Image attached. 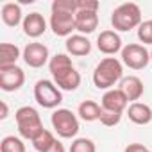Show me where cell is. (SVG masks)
Returning <instances> with one entry per match:
<instances>
[{"instance_id":"cell-9","label":"cell","mask_w":152,"mask_h":152,"mask_svg":"<svg viewBox=\"0 0 152 152\" xmlns=\"http://www.w3.org/2000/svg\"><path fill=\"white\" fill-rule=\"evenodd\" d=\"M25 83V72L18 64L0 66V88L4 91H18Z\"/></svg>"},{"instance_id":"cell-23","label":"cell","mask_w":152,"mask_h":152,"mask_svg":"<svg viewBox=\"0 0 152 152\" xmlns=\"http://www.w3.org/2000/svg\"><path fill=\"white\" fill-rule=\"evenodd\" d=\"M70 152H97V147L90 138H77L72 141Z\"/></svg>"},{"instance_id":"cell-10","label":"cell","mask_w":152,"mask_h":152,"mask_svg":"<svg viewBox=\"0 0 152 152\" xmlns=\"http://www.w3.org/2000/svg\"><path fill=\"white\" fill-rule=\"evenodd\" d=\"M23 61L27 66L31 68H41L45 66L48 61H50V54H48V48L43 45V43H27V47L23 48Z\"/></svg>"},{"instance_id":"cell-33","label":"cell","mask_w":152,"mask_h":152,"mask_svg":"<svg viewBox=\"0 0 152 152\" xmlns=\"http://www.w3.org/2000/svg\"><path fill=\"white\" fill-rule=\"evenodd\" d=\"M150 22H152V20H150Z\"/></svg>"},{"instance_id":"cell-20","label":"cell","mask_w":152,"mask_h":152,"mask_svg":"<svg viewBox=\"0 0 152 152\" xmlns=\"http://www.w3.org/2000/svg\"><path fill=\"white\" fill-rule=\"evenodd\" d=\"M23 54L20 52V48L13 43H2L0 45V66H11L16 64V61L22 57Z\"/></svg>"},{"instance_id":"cell-22","label":"cell","mask_w":152,"mask_h":152,"mask_svg":"<svg viewBox=\"0 0 152 152\" xmlns=\"http://www.w3.org/2000/svg\"><path fill=\"white\" fill-rule=\"evenodd\" d=\"M0 152H27L25 145L16 136H6L0 143Z\"/></svg>"},{"instance_id":"cell-21","label":"cell","mask_w":152,"mask_h":152,"mask_svg":"<svg viewBox=\"0 0 152 152\" xmlns=\"http://www.w3.org/2000/svg\"><path fill=\"white\" fill-rule=\"evenodd\" d=\"M54 143H56V138H54V134H52L50 131H47V129H43V131L32 140V147L36 148V152H48Z\"/></svg>"},{"instance_id":"cell-6","label":"cell","mask_w":152,"mask_h":152,"mask_svg":"<svg viewBox=\"0 0 152 152\" xmlns=\"http://www.w3.org/2000/svg\"><path fill=\"white\" fill-rule=\"evenodd\" d=\"M34 99L41 107L54 109L63 102V93L56 86V83H52L48 79H41L34 86Z\"/></svg>"},{"instance_id":"cell-11","label":"cell","mask_w":152,"mask_h":152,"mask_svg":"<svg viewBox=\"0 0 152 152\" xmlns=\"http://www.w3.org/2000/svg\"><path fill=\"white\" fill-rule=\"evenodd\" d=\"M97 48L106 56H115L116 52H122V38L116 31H102L97 38Z\"/></svg>"},{"instance_id":"cell-24","label":"cell","mask_w":152,"mask_h":152,"mask_svg":"<svg viewBox=\"0 0 152 152\" xmlns=\"http://www.w3.org/2000/svg\"><path fill=\"white\" fill-rule=\"evenodd\" d=\"M138 39L143 45H152V22H141V25L138 27Z\"/></svg>"},{"instance_id":"cell-4","label":"cell","mask_w":152,"mask_h":152,"mask_svg":"<svg viewBox=\"0 0 152 152\" xmlns=\"http://www.w3.org/2000/svg\"><path fill=\"white\" fill-rule=\"evenodd\" d=\"M15 120H16L20 136L25 138V140H31V141L45 129L38 109H34V107H31V106H22V107H18L16 113H15Z\"/></svg>"},{"instance_id":"cell-3","label":"cell","mask_w":152,"mask_h":152,"mask_svg":"<svg viewBox=\"0 0 152 152\" xmlns=\"http://www.w3.org/2000/svg\"><path fill=\"white\" fill-rule=\"evenodd\" d=\"M111 25L115 31L120 32H129L136 27L141 25V9L134 2H125L120 4L113 13H111Z\"/></svg>"},{"instance_id":"cell-19","label":"cell","mask_w":152,"mask_h":152,"mask_svg":"<svg viewBox=\"0 0 152 152\" xmlns=\"http://www.w3.org/2000/svg\"><path fill=\"white\" fill-rule=\"evenodd\" d=\"M77 115H79L84 122H95V120H100L102 106H99L95 100H84V102L79 104Z\"/></svg>"},{"instance_id":"cell-18","label":"cell","mask_w":152,"mask_h":152,"mask_svg":"<svg viewBox=\"0 0 152 152\" xmlns=\"http://www.w3.org/2000/svg\"><path fill=\"white\" fill-rule=\"evenodd\" d=\"M2 22L7 25V27H16L20 23H23V13H22V7L20 4H15V2H7L2 6Z\"/></svg>"},{"instance_id":"cell-1","label":"cell","mask_w":152,"mask_h":152,"mask_svg":"<svg viewBox=\"0 0 152 152\" xmlns=\"http://www.w3.org/2000/svg\"><path fill=\"white\" fill-rule=\"evenodd\" d=\"M48 70L54 77V83L59 90L64 91H75L81 86V73L75 70L70 56L66 54H56L48 61Z\"/></svg>"},{"instance_id":"cell-14","label":"cell","mask_w":152,"mask_h":152,"mask_svg":"<svg viewBox=\"0 0 152 152\" xmlns=\"http://www.w3.org/2000/svg\"><path fill=\"white\" fill-rule=\"evenodd\" d=\"M22 27H23L25 36H29V38H39L47 31V20L43 18L41 13H29V15H25Z\"/></svg>"},{"instance_id":"cell-5","label":"cell","mask_w":152,"mask_h":152,"mask_svg":"<svg viewBox=\"0 0 152 152\" xmlns=\"http://www.w3.org/2000/svg\"><path fill=\"white\" fill-rule=\"evenodd\" d=\"M52 127L61 138H75L79 132V118L75 116L70 109L57 107L52 113Z\"/></svg>"},{"instance_id":"cell-15","label":"cell","mask_w":152,"mask_h":152,"mask_svg":"<svg viewBox=\"0 0 152 152\" xmlns=\"http://www.w3.org/2000/svg\"><path fill=\"white\" fill-rule=\"evenodd\" d=\"M120 90L125 93V97L132 104V102H138L143 97L145 86H143V83H141L140 77H136V75H129V77H124L120 81Z\"/></svg>"},{"instance_id":"cell-26","label":"cell","mask_w":152,"mask_h":152,"mask_svg":"<svg viewBox=\"0 0 152 152\" xmlns=\"http://www.w3.org/2000/svg\"><path fill=\"white\" fill-rule=\"evenodd\" d=\"M52 9H59V11H70V13H77V0H54L52 2Z\"/></svg>"},{"instance_id":"cell-16","label":"cell","mask_w":152,"mask_h":152,"mask_svg":"<svg viewBox=\"0 0 152 152\" xmlns=\"http://www.w3.org/2000/svg\"><path fill=\"white\" fill-rule=\"evenodd\" d=\"M64 45H66V52L75 57H83L91 52V41L83 34H72L70 38H66Z\"/></svg>"},{"instance_id":"cell-29","label":"cell","mask_w":152,"mask_h":152,"mask_svg":"<svg viewBox=\"0 0 152 152\" xmlns=\"http://www.w3.org/2000/svg\"><path fill=\"white\" fill-rule=\"evenodd\" d=\"M48 152H66V150H64V145H63L59 140H56V143L50 147V150H48Z\"/></svg>"},{"instance_id":"cell-13","label":"cell","mask_w":152,"mask_h":152,"mask_svg":"<svg viewBox=\"0 0 152 152\" xmlns=\"http://www.w3.org/2000/svg\"><path fill=\"white\" fill-rule=\"evenodd\" d=\"M99 27V15L97 11L90 9H79L75 13V31H79V34H91Z\"/></svg>"},{"instance_id":"cell-7","label":"cell","mask_w":152,"mask_h":152,"mask_svg":"<svg viewBox=\"0 0 152 152\" xmlns=\"http://www.w3.org/2000/svg\"><path fill=\"white\" fill-rule=\"evenodd\" d=\"M122 63L132 70H143L150 63V52L138 43H129L122 48Z\"/></svg>"},{"instance_id":"cell-17","label":"cell","mask_w":152,"mask_h":152,"mask_svg":"<svg viewBox=\"0 0 152 152\" xmlns=\"http://www.w3.org/2000/svg\"><path fill=\"white\" fill-rule=\"evenodd\" d=\"M127 116L136 125H147L152 122V109L143 102H132L127 107Z\"/></svg>"},{"instance_id":"cell-27","label":"cell","mask_w":152,"mask_h":152,"mask_svg":"<svg viewBox=\"0 0 152 152\" xmlns=\"http://www.w3.org/2000/svg\"><path fill=\"white\" fill-rule=\"evenodd\" d=\"M77 7L79 9H90V11H99L100 4L97 0H77Z\"/></svg>"},{"instance_id":"cell-30","label":"cell","mask_w":152,"mask_h":152,"mask_svg":"<svg viewBox=\"0 0 152 152\" xmlns=\"http://www.w3.org/2000/svg\"><path fill=\"white\" fill-rule=\"evenodd\" d=\"M0 107H2V115H0V118L6 120L7 115H9V111H7V104H6V102H0Z\"/></svg>"},{"instance_id":"cell-2","label":"cell","mask_w":152,"mask_h":152,"mask_svg":"<svg viewBox=\"0 0 152 152\" xmlns=\"http://www.w3.org/2000/svg\"><path fill=\"white\" fill-rule=\"evenodd\" d=\"M124 79V64L116 57H104L93 70V84L99 90H113V86Z\"/></svg>"},{"instance_id":"cell-12","label":"cell","mask_w":152,"mask_h":152,"mask_svg":"<svg viewBox=\"0 0 152 152\" xmlns=\"http://www.w3.org/2000/svg\"><path fill=\"white\" fill-rule=\"evenodd\" d=\"M129 106V99L125 97V93L120 88H113L107 90L102 95V109L107 111H115V113H124Z\"/></svg>"},{"instance_id":"cell-31","label":"cell","mask_w":152,"mask_h":152,"mask_svg":"<svg viewBox=\"0 0 152 152\" xmlns=\"http://www.w3.org/2000/svg\"><path fill=\"white\" fill-rule=\"evenodd\" d=\"M150 61H152V50H150Z\"/></svg>"},{"instance_id":"cell-25","label":"cell","mask_w":152,"mask_h":152,"mask_svg":"<svg viewBox=\"0 0 152 152\" xmlns=\"http://www.w3.org/2000/svg\"><path fill=\"white\" fill-rule=\"evenodd\" d=\"M122 120V113H115V111H107V109H102V115H100V124L106 125V127H115L118 125Z\"/></svg>"},{"instance_id":"cell-8","label":"cell","mask_w":152,"mask_h":152,"mask_svg":"<svg viewBox=\"0 0 152 152\" xmlns=\"http://www.w3.org/2000/svg\"><path fill=\"white\" fill-rule=\"evenodd\" d=\"M50 29H52V32L56 36L70 38L72 32L75 31V13L52 9V15H50Z\"/></svg>"},{"instance_id":"cell-28","label":"cell","mask_w":152,"mask_h":152,"mask_svg":"<svg viewBox=\"0 0 152 152\" xmlns=\"http://www.w3.org/2000/svg\"><path fill=\"white\" fill-rule=\"evenodd\" d=\"M124 152H148V148L145 145H141V143H129L124 148Z\"/></svg>"},{"instance_id":"cell-32","label":"cell","mask_w":152,"mask_h":152,"mask_svg":"<svg viewBox=\"0 0 152 152\" xmlns=\"http://www.w3.org/2000/svg\"><path fill=\"white\" fill-rule=\"evenodd\" d=\"M148 152H152V150H148Z\"/></svg>"}]
</instances>
